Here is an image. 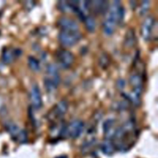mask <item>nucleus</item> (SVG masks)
Returning a JSON list of instances; mask_svg holds the SVG:
<instances>
[{
  "instance_id": "nucleus-16",
  "label": "nucleus",
  "mask_w": 158,
  "mask_h": 158,
  "mask_svg": "<svg viewBox=\"0 0 158 158\" xmlns=\"http://www.w3.org/2000/svg\"><path fill=\"white\" fill-rule=\"evenodd\" d=\"M22 51L19 49H14L13 50L6 49L2 53V60L4 63L9 64L15 57L20 56Z\"/></svg>"
},
{
  "instance_id": "nucleus-6",
  "label": "nucleus",
  "mask_w": 158,
  "mask_h": 158,
  "mask_svg": "<svg viewBox=\"0 0 158 158\" xmlns=\"http://www.w3.org/2000/svg\"><path fill=\"white\" fill-rule=\"evenodd\" d=\"M82 35L78 31L60 30L58 34L59 42L64 46L70 47L76 44L81 38Z\"/></svg>"
},
{
  "instance_id": "nucleus-4",
  "label": "nucleus",
  "mask_w": 158,
  "mask_h": 158,
  "mask_svg": "<svg viewBox=\"0 0 158 158\" xmlns=\"http://www.w3.org/2000/svg\"><path fill=\"white\" fill-rule=\"evenodd\" d=\"M140 33L145 41L151 40L154 35L157 36V23L152 15H149L145 17L141 25Z\"/></svg>"
},
{
  "instance_id": "nucleus-18",
  "label": "nucleus",
  "mask_w": 158,
  "mask_h": 158,
  "mask_svg": "<svg viewBox=\"0 0 158 158\" xmlns=\"http://www.w3.org/2000/svg\"><path fill=\"white\" fill-rule=\"evenodd\" d=\"M83 22H85V27H86V29L89 31L93 32V31H94V30L96 28V22H95V20H94V18L92 16L88 15L85 19Z\"/></svg>"
},
{
  "instance_id": "nucleus-3",
  "label": "nucleus",
  "mask_w": 158,
  "mask_h": 158,
  "mask_svg": "<svg viewBox=\"0 0 158 158\" xmlns=\"http://www.w3.org/2000/svg\"><path fill=\"white\" fill-rule=\"evenodd\" d=\"M60 82V76L56 65L49 64L46 68V76L44 78V85L49 91L57 88Z\"/></svg>"
},
{
  "instance_id": "nucleus-20",
  "label": "nucleus",
  "mask_w": 158,
  "mask_h": 158,
  "mask_svg": "<svg viewBox=\"0 0 158 158\" xmlns=\"http://www.w3.org/2000/svg\"><path fill=\"white\" fill-rule=\"evenodd\" d=\"M150 7V1H143L141 2L139 9V14L140 15H144L147 13Z\"/></svg>"
},
{
  "instance_id": "nucleus-15",
  "label": "nucleus",
  "mask_w": 158,
  "mask_h": 158,
  "mask_svg": "<svg viewBox=\"0 0 158 158\" xmlns=\"http://www.w3.org/2000/svg\"><path fill=\"white\" fill-rule=\"evenodd\" d=\"M115 122L114 119L109 118L105 121L103 124V131L105 135V139H111L114 134L116 128H115Z\"/></svg>"
},
{
  "instance_id": "nucleus-21",
  "label": "nucleus",
  "mask_w": 158,
  "mask_h": 158,
  "mask_svg": "<svg viewBox=\"0 0 158 158\" xmlns=\"http://www.w3.org/2000/svg\"><path fill=\"white\" fill-rule=\"evenodd\" d=\"M127 38L125 40L126 41V44H127L128 46H133L135 43V35L133 33V31L131 30H130L128 32V34H127Z\"/></svg>"
},
{
  "instance_id": "nucleus-5",
  "label": "nucleus",
  "mask_w": 158,
  "mask_h": 158,
  "mask_svg": "<svg viewBox=\"0 0 158 158\" xmlns=\"http://www.w3.org/2000/svg\"><path fill=\"white\" fill-rule=\"evenodd\" d=\"M68 107V102L64 99L60 100L48 112L47 119L52 123L61 120L63 116L67 112Z\"/></svg>"
},
{
  "instance_id": "nucleus-2",
  "label": "nucleus",
  "mask_w": 158,
  "mask_h": 158,
  "mask_svg": "<svg viewBox=\"0 0 158 158\" xmlns=\"http://www.w3.org/2000/svg\"><path fill=\"white\" fill-rule=\"evenodd\" d=\"M102 22V29L107 35H112L116 28L123 20L125 10L120 1H112L105 13Z\"/></svg>"
},
{
  "instance_id": "nucleus-12",
  "label": "nucleus",
  "mask_w": 158,
  "mask_h": 158,
  "mask_svg": "<svg viewBox=\"0 0 158 158\" xmlns=\"http://www.w3.org/2000/svg\"><path fill=\"white\" fill-rule=\"evenodd\" d=\"M30 99L33 109L39 110L42 106V98L39 86L36 84H34L30 91Z\"/></svg>"
},
{
  "instance_id": "nucleus-13",
  "label": "nucleus",
  "mask_w": 158,
  "mask_h": 158,
  "mask_svg": "<svg viewBox=\"0 0 158 158\" xmlns=\"http://www.w3.org/2000/svg\"><path fill=\"white\" fill-rule=\"evenodd\" d=\"M66 124L61 120L52 123L50 129V136L53 139L60 138L64 136Z\"/></svg>"
},
{
  "instance_id": "nucleus-8",
  "label": "nucleus",
  "mask_w": 158,
  "mask_h": 158,
  "mask_svg": "<svg viewBox=\"0 0 158 158\" xmlns=\"http://www.w3.org/2000/svg\"><path fill=\"white\" fill-rule=\"evenodd\" d=\"M84 123L79 119L73 120L66 125L64 136L70 139H77L81 136L84 130Z\"/></svg>"
},
{
  "instance_id": "nucleus-9",
  "label": "nucleus",
  "mask_w": 158,
  "mask_h": 158,
  "mask_svg": "<svg viewBox=\"0 0 158 158\" xmlns=\"http://www.w3.org/2000/svg\"><path fill=\"white\" fill-rule=\"evenodd\" d=\"M56 58L59 65L63 69L70 68L73 63L74 56L69 50L60 49L56 53Z\"/></svg>"
},
{
  "instance_id": "nucleus-7",
  "label": "nucleus",
  "mask_w": 158,
  "mask_h": 158,
  "mask_svg": "<svg viewBox=\"0 0 158 158\" xmlns=\"http://www.w3.org/2000/svg\"><path fill=\"white\" fill-rule=\"evenodd\" d=\"M5 128L14 141L21 144L27 142L28 136L26 131L20 129L15 123L12 122H6Z\"/></svg>"
},
{
  "instance_id": "nucleus-1",
  "label": "nucleus",
  "mask_w": 158,
  "mask_h": 158,
  "mask_svg": "<svg viewBox=\"0 0 158 158\" xmlns=\"http://www.w3.org/2000/svg\"><path fill=\"white\" fill-rule=\"evenodd\" d=\"M138 136L134 120L130 119L115 129L112 138L115 149L125 152L133 144Z\"/></svg>"
},
{
  "instance_id": "nucleus-19",
  "label": "nucleus",
  "mask_w": 158,
  "mask_h": 158,
  "mask_svg": "<svg viewBox=\"0 0 158 158\" xmlns=\"http://www.w3.org/2000/svg\"><path fill=\"white\" fill-rule=\"evenodd\" d=\"M28 64L30 68L35 72H38L40 69V65L39 61L33 56L28 57Z\"/></svg>"
},
{
  "instance_id": "nucleus-17",
  "label": "nucleus",
  "mask_w": 158,
  "mask_h": 158,
  "mask_svg": "<svg viewBox=\"0 0 158 158\" xmlns=\"http://www.w3.org/2000/svg\"><path fill=\"white\" fill-rule=\"evenodd\" d=\"M101 149L102 152L107 156L112 155L115 150L112 140L108 139H105L104 141L101 143Z\"/></svg>"
},
{
  "instance_id": "nucleus-14",
  "label": "nucleus",
  "mask_w": 158,
  "mask_h": 158,
  "mask_svg": "<svg viewBox=\"0 0 158 158\" xmlns=\"http://www.w3.org/2000/svg\"><path fill=\"white\" fill-rule=\"evenodd\" d=\"M109 3L105 1H89V12L91 11L94 14H105L107 11Z\"/></svg>"
},
{
  "instance_id": "nucleus-10",
  "label": "nucleus",
  "mask_w": 158,
  "mask_h": 158,
  "mask_svg": "<svg viewBox=\"0 0 158 158\" xmlns=\"http://www.w3.org/2000/svg\"><path fill=\"white\" fill-rule=\"evenodd\" d=\"M129 82L132 88L131 93L141 98L143 85V77L139 73L131 74L129 78Z\"/></svg>"
},
{
  "instance_id": "nucleus-11",
  "label": "nucleus",
  "mask_w": 158,
  "mask_h": 158,
  "mask_svg": "<svg viewBox=\"0 0 158 158\" xmlns=\"http://www.w3.org/2000/svg\"><path fill=\"white\" fill-rule=\"evenodd\" d=\"M57 25L60 30L66 31H78V25L77 22L72 18L68 17H62L57 20Z\"/></svg>"
}]
</instances>
